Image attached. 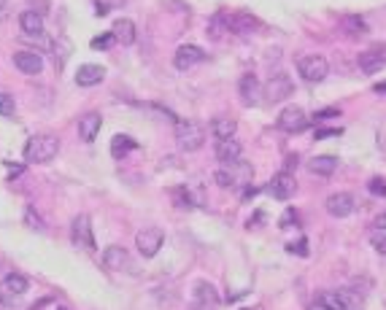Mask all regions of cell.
<instances>
[{
	"instance_id": "6da1fadb",
	"label": "cell",
	"mask_w": 386,
	"mask_h": 310,
	"mask_svg": "<svg viewBox=\"0 0 386 310\" xmlns=\"http://www.w3.org/2000/svg\"><path fill=\"white\" fill-rule=\"evenodd\" d=\"M60 152V141H57V135H32L30 141H28V146H25V159L28 162H49V159H54Z\"/></svg>"
},
{
	"instance_id": "7a4b0ae2",
	"label": "cell",
	"mask_w": 386,
	"mask_h": 310,
	"mask_svg": "<svg viewBox=\"0 0 386 310\" xmlns=\"http://www.w3.org/2000/svg\"><path fill=\"white\" fill-rule=\"evenodd\" d=\"M176 141L184 152H197L205 143V127L194 119H179L176 122Z\"/></svg>"
},
{
	"instance_id": "3957f363",
	"label": "cell",
	"mask_w": 386,
	"mask_h": 310,
	"mask_svg": "<svg viewBox=\"0 0 386 310\" xmlns=\"http://www.w3.org/2000/svg\"><path fill=\"white\" fill-rule=\"evenodd\" d=\"M297 70H300V76H303L308 84H319V81L327 79L329 65H327V60H324L322 54H305V57L297 60Z\"/></svg>"
},
{
	"instance_id": "277c9868",
	"label": "cell",
	"mask_w": 386,
	"mask_h": 310,
	"mask_svg": "<svg viewBox=\"0 0 386 310\" xmlns=\"http://www.w3.org/2000/svg\"><path fill=\"white\" fill-rule=\"evenodd\" d=\"M162 240H165V232L160 227H143L138 235H135V246L141 251V256H154L162 248Z\"/></svg>"
},
{
	"instance_id": "5b68a950",
	"label": "cell",
	"mask_w": 386,
	"mask_h": 310,
	"mask_svg": "<svg viewBox=\"0 0 386 310\" xmlns=\"http://www.w3.org/2000/svg\"><path fill=\"white\" fill-rule=\"evenodd\" d=\"M276 127H278V130H284V132H303V130L308 127V116H305V111H303V108H297V105H287V108L278 114Z\"/></svg>"
},
{
	"instance_id": "8992f818",
	"label": "cell",
	"mask_w": 386,
	"mask_h": 310,
	"mask_svg": "<svg viewBox=\"0 0 386 310\" xmlns=\"http://www.w3.org/2000/svg\"><path fill=\"white\" fill-rule=\"evenodd\" d=\"M292 94V79L287 73H276L267 84H265V97L270 100V103H281V100H287Z\"/></svg>"
},
{
	"instance_id": "52a82bcc",
	"label": "cell",
	"mask_w": 386,
	"mask_h": 310,
	"mask_svg": "<svg viewBox=\"0 0 386 310\" xmlns=\"http://www.w3.org/2000/svg\"><path fill=\"white\" fill-rule=\"evenodd\" d=\"M203 60H205V52H203L200 46H192V43H187V46H179V49H176L173 65H176L179 70H190V68L200 65Z\"/></svg>"
},
{
	"instance_id": "ba28073f",
	"label": "cell",
	"mask_w": 386,
	"mask_h": 310,
	"mask_svg": "<svg viewBox=\"0 0 386 310\" xmlns=\"http://www.w3.org/2000/svg\"><path fill=\"white\" fill-rule=\"evenodd\" d=\"M354 211V197L349 192H338V194H329L327 197V214L335 218H346Z\"/></svg>"
},
{
	"instance_id": "9c48e42d",
	"label": "cell",
	"mask_w": 386,
	"mask_h": 310,
	"mask_svg": "<svg viewBox=\"0 0 386 310\" xmlns=\"http://www.w3.org/2000/svg\"><path fill=\"white\" fill-rule=\"evenodd\" d=\"M270 194L276 197V200H290L292 194L297 192V181H294V176L287 173V170H281L278 176H273V181H270Z\"/></svg>"
},
{
	"instance_id": "30bf717a",
	"label": "cell",
	"mask_w": 386,
	"mask_h": 310,
	"mask_svg": "<svg viewBox=\"0 0 386 310\" xmlns=\"http://www.w3.org/2000/svg\"><path fill=\"white\" fill-rule=\"evenodd\" d=\"M194 302H197L200 308L216 310L222 300H219V294H216L214 283H208V280H197V283H194Z\"/></svg>"
},
{
	"instance_id": "8fae6325",
	"label": "cell",
	"mask_w": 386,
	"mask_h": 310,
	"mask_svg": "<svg viewBox=\"0 0 386 310\" xmlns=\"http://www.w3.org/2000/svg\"><path fill=\"white\" fill-rule=\"evenodd\" d=\"M73 243L79 248L92 251L95 248V238H92V227H90V216H76L73 218Z\"/></svg>"
},
{
	"instance_id": "7c38bea8",
	"label": "cell",
	"mask_w": 386,
	"mask_h": 310,
	"mask_svg": "<svg viewBox=\"0 0 386 310\" xmlns=\"http://www.w3.org/2000/svg\"><path fill=\"white\" fill-rule=\"evenodd\" d=\"M238 90H241V97H243V105H257L259 97H262V84L257 81L254 73H246V76L241 79Z\"/></svg>"
},
{
	"instance_id": "4fadbf2b",
	"label": "cell",
	"mask_w": 386,
	"mask_h": 310,
	"mask_svg": "<svg viewBox=\"0 0 386 310\" xmlns=\"http://www.w3.org/2000/svg\"><path fill=\"white\" fill-rule=\"evenodd\" d=\"M227 28L232 32H238V35H249V32H254L259 28V22L252 17V14H246V11H238V14H232V17H227Z\"/></svg>"
},
{
	"instance_id": "5bb4252c",
	"label": "cell",
	"mask_w": 386,
	"mask_h": 310,
	"mask_svg": "<svg viewBox=\"0 0 386 310\" xmlns=\"http://www.w3.org/2000/svg\"><path fill=\"white\" fill-rule=\"evenodd\" d=\"M14 65H17L22 73H28V76H35V73L43 70V60H41L38 52H17V54H14Z\"/></svg>"
},
{
	"instance_id": "9a60e30c",
	"label": "cell",
	"mask_w": 386,
	"mask_h": 310,
	"mask_svg": "<svg viewBox=\"0 0 386 310\" xmlns=\"http://www.w3.org/2000/svg\"><path fill=\"white\" fill-rule=\"evenodd\" d=\"M227 176H230V181H232V186H246L249 181H252V176H254V167H252L249 162L238 159V162L227 165Z\"/></svg>"
},
{
	"instance_id": "2e32d148",
	"label": "cell",
	"mask_w": 386,
	"mask_h": 310,
	"mask_svg": "<svg viewBox=\"0 0 386 310\" xmlns=\"http://www.w3.org/2000/svg\"><path fill=\"white\" fill-rule=\"evenodd\" d=\"M100 124H103V119H100V114H84L81 119H79V135H81V141L84 143H92L97 138V132H100Z\"/></svg>"
},
{
	"instance_id": "e0dca14e",
	"label": "cell",
	"mask_w": 386,
	"mask_h": 310,
	"mask_svg": "<svg viewBox=\"0 0 386 310\" xmlns=\"http://www.w3.org/2000/svg\"><path fill=\"white\" fill-rule=\"evenodd\" d=\"M103 79H105V68H100V65H81L79 73H76L79 87H95Z\"/></svg>"
},
{
	"instance_id": "ac0fdd59",
	"label": "cell",
	"mask_w": 386,
	"mask_h": 310,
	"mask_svg": "<svg viewBox=\"0 0 386 310\" xmlns=\"http://www.w3.org/2000/svg\"><path fill=\"white\" fill-rule=\"evenodd\" d=\"M241 152H243L241 141H235V138H230V141H219V146H216V159H219V162H225V165H232V162H238V159H241Z\"/></svg>"
},
{
	"instance_id": "d6986e66",
	"label": "cell",
	"mask_w": 386,
	"mask_h": 310,
	"mask_svg": "<svg viewBox=\"0 0 386 310\" xmlns=\"http://www.w3.org/2000/svg\"><path fill=\"white\" fill-rule=\"evenodd\" d=\"M103 262H105V267L108 270H125L130 265V256L125 248L119 246H108L105 248V254H103Z\"/></svg>"
},
{
	"instance_id": "ffe728a7",
	"label": "cell",
	"mask_w": 386,
	"mask_h": 310,
	"mask_svg": "<svg viewBox=\"0 0 386 310\" xmlns=\"http://www.w3.org/2000/svg\"><path fill=\"white\" fill-rule=\"evenodd\" d=\"M111 32L116 35V43H122V46H132L135 43V25H132V19H125V17L116 19Z\"/></svg>"
},
{
	"instance_id": "44dd1931",
	"label": "cell",
	"mask_w": 386,
	"mask_h": 310,
	"mask_svg": "<svg viewBox=\"0 0 386 310\" xmlns=\"http://www.w3.org/2000/svg\"><path fill=\"white\" fill-rule=\"evenodd\" d=\"M235 130H238L235 119H227V116H216V119L211 122V132H214L216 141H230V138H235Z\"/></svg>"
},
{
	"instance_id": "7402d4cb",
	"label": "cell",
	"mask_w": 386,
	"mask_h": 310,
	"mask_svg": "<svg viewBox=\"0 0 386 310\" xmlns=\"http://www.w3.org/2000/svg\"><path fill=\"white\" fill-rule=\"evenodd\" d=\"M19 28L25 35H35V32H43V17L38 11H22L19 14Z\"/></svg>"
},
{
	"instance_id": "603a6c76",
	"label": "cell",
	"mask_w": 386,
	"mask_h": 310,
	"mask_svg": "<svg viewBox=\"0 0 386 310\" xmlns=\"http://www.w3.org/2000/svg\"><path fill=\"white\" fill-rule=\"evenodd\" d=\"M28 291V278L19 276V273H8L3 278V294H11V297H22Z\"/></svg>"
},
{
	"instance_id": "cb8c5ba5",
	"label": "cell",
	"mask_w": 386,
	"mask_h": 310,
	"mask_svg": "<svg viewBox=\"0 0 386 310\" xmlns=\"http://www.w3.org/2000/svg\"><path fill=\"white\" fill-rule=\"evenodd\" d=\"M384 65H386V54L384 52H378V49L365 52V54L359 57V68H362L365 73H378Z\"/></svg>"
},
{
	"instance_id": "d4e9b609",
	"label": "cell",
	"mask_w": 386,
	"mask_h": 310,
	"mask_svg": "<svg viewBox=\"0 0 386 310\" xmlns=\"http://www.w3.org/2000/svg\"><path fill=\"white\" fill-rule=\"evenodd\" d=\"M335 167H338V159L335 156H314L311 162H308V170L314 173V176H332L335 173Z\"/></svg>"
},
{
	"instance_id": "484cf974",
	"label": "cell",
	"mask_w": 386,
	"mask_h": 310,
	"mask_svg": "<svg viewBox=\"0 0 386 310\" xmlns=\"http://www.w3.org/2000/svg\"><path fill=\"white\" fill-rule=\"evenodd\" d=\"M132 149H138V143L130 138V135H114V141H111V154L116 156H125L128 152H132Z\"/></svg>"
},
{
	"instance_id": "4316f807",
	"label": "cell",
	"mask_w": 386,
	"mask_h": 310,
	"mask_svg": "<svg viewBox=\"0 0 386 310\" xmlns=\"http://www.w3.org/2000/svg\"><path fill=\"white\" fill-rule=\"evenodd\" d=\"M316 302H322L324 308H329V310H349L346 302H343V297H341V291H322V294L316 297Z\"/></svg>"
},
{
	"instance_id": "83f0119b",
	"label": "cell",
	"mask_w": 386,
	"mask_h": 310,
	"mask_svg": "<svg viewBox=\"0 0 386 310\" xmlns=\"http://www.w3.org/2000/svg\"><path fill=\"white\" fill-rule=\"evenodd\" d=\"M341 25H343V30L349 32L352 38H359V35H365V32H367L365 19H359V17H343V19H341Z\"/></svg>"
},
{
	"instance_id": "f1b7e54d",
	"label": "cell",
	"mask_w": 386,
	"mask_h": 310,
	"mask_svg": "<svg viewBox=\"0 0 386 310\" xmlns=\"http://www.w3.org/2000/svg\"><path fill=\"white\" fill-rule=\"evenodd\" d=\"M114 43H116V35L114 32H103V35L92 38V49H111Z\"/></svg>"
},
{
	"instance_id": "f546056e",
	"label": "cell",
	"mask_w": 386,
	"mask_h": 310,
	"mask_svg": "<svg viewBox=\"0 0 386 310\" xmlns=\"http://www.w3.org/2000/svg\"><path fill=\"white\" fill-rule=\"evenodd\" d=\"M370 246L376 248L381 256H386V232H381V229L370 232Z\"/></svg>"
},
{
	"instance_id": "4dcf8cb0",
	"label": "cell",
	"mask_w": 386,
	"mask_h": 310,
	"mask_svg": "<svg viewBox=\"0 0 386 310\" xmlns=\"http://www.w3.org/2000/svg\"><path fill=\"white\" fill-rule=\"evenodd\" d=\"M14 97L11 94H3L0 92V116H14Z\"/></svg>"
},
{
	"instance_id": "1f68e13d",
	"label": "cell",
	"mask_w": 386,
	"mask_h": 310,
	"mask_svg": "<svg viewBox=\"0 0 386 310\" xmlns=\"http://www.w3.org/2000/svg\"><path fill=\"white\" fill-rule=\"evenodd\" d=\"M367 189H370V194H381L384 197L386 194V178H370V184H367Z\"/></svg>"
},
{
	"instance_id": "d6a6232c",
	"label": "cell",
	"mask_w": 386,
	"mask_h": 310,
	"mask_svg": "<svg viewBox=\"0 0 386 310\" xmlns=\"http://www.w3.org/2000/svg\"><path fill=\"white\" fill-rule=\"evenodd\" d=\"M28 224H30L32 229H38V232H41V229H43V221H41V218L35 216V214H32V211H28Z\"/></svg>"
},
{
	"instance_id": "836d02e7",
	"label": "cell",
	"mask_w": 386,
	"mask_h": 310,
	"mask_svg": "<svg viewBox=\"0 0 386 310\" xmlns=\"http://www.w3.org/2000/svg\"><path fill=\"white\" fill-rule=\"evenodd\" d=\"M308 243H305V240H300V243H297V246H294V243H290V251L292 254H294V251H297V254H300V256H305V254H308Z\"/></svg>"
},
{
	"instance_id": "e575fe53",
	"label": "cell",
	"mask_w": 386,
	"mask_h": 310,
	"mask_svg": "<svg viewBox=\"0 0 386 310\" xmlns=\"http://www.w3.org/2000/svg\"><path fill=\"white\" fill-rule=\"evenodd\" d=\"M329 116H338V108H327V111H319L314 119H319V122H322V119H329Z\"/></svg>"
},
{
	"instance_id": "d590c367",
	"label": "cell",
	"mask_w": 386,
	"mask_h": 310,
	"mask_svg": "<svg viewBox=\"0 0 386 310\" xmlns=\"http://www.w3.org/2000/svg\"><path fill=\"white\" fill-rule=\"evenodd\" d=\"M335 135H341V130H319V132H316V141H322V138H335Z\"/></svg>"
},
{
	"instance_id": "8d00e7d4",
	"label": "cell",
	"mask_w": 386,
	"mask_h": 310,
	"mask_svg": "<svg viewBox=\"0 0 386 310\" xmlns=\"http://www.w3.org/2000/svg\"><path fill=\"white\" fill-rule=\"evenodd\" d=\"M376 229H381V232H386V214H381V216L376 218Z\"/></svg>"
},
{
	"instance_id": "74e56055",
	"label": "cell",
	"mask_w": 386,
	"mask_h": 310,
	"mask_svg": "<svg viewBox=\"0 0 386 310\" xmlns=\"http://www.w3.org/2000/svg\"><path fill=\"white\" fill-rule=\"evenodd\" d=\"M6 17H8V6H6V3H3V0H0V22H3V19H6Z\"/></svg>"
},
{
	"instance_id": "f35d334b",
	"label": "cell",
	"mask_w": 386,
	"mask_h": 310,
	"mask_svg": "<svg viewBox=\"0 0 386 310\" xmlns=\"http://www.w3.org/2000/svg\"><path fill=\"white\" fill-rule=\"evenodd\" d=\"M311 310H329V308H324L322 302H314V305H311Z\"/></svg>"
},
{
	"instance_id": "ab89813d",
	"label": "cell",
	"mask_w": 386,
	"mask_h": 310,
	"mask_svg": "<svg viewBox=\"0 0 386 310\" xmlns=\"http://www.w3.org/2000/svg\"><path fill=\"white\" fill-rule=\"evenodd\" d=\"M57 310H68V308H57Z\"/></svg>"
}]
</instances>
